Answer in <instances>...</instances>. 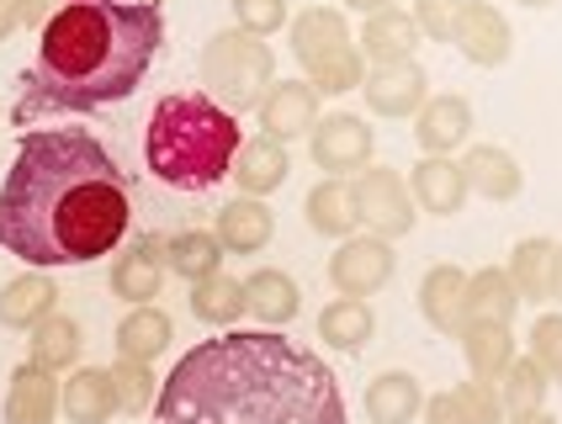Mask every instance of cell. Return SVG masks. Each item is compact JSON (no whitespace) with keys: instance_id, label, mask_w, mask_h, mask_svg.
I'll use <instances>...</instances> for the list:
<instances>
[{"instance_id":"cell-6","label":"cell","mask_w":562,"mask_h":424,"mask_svg":"<svg viewBox=\"0 0 562 424\" xmlns=\"http://www.w3.org/2000/svg\"><path fill=\"white\" fill-rule=\"evenodd\" d=\"M292 54L308 69V86L318 96L361 91V80H367V59L345 27V11L335 5H308L292 16Z\"/></svg>"},{"instance_id":"cell-16","label":"cell","mask_w":562,"mask_h":424,"mask_svg":"<svg viewBox=\"0 0 562 424\" xmlns=\"http://www.w3.org/2000/svg\"><path fill=\"white\" fill-rule=\"evenodd\" d=\"M462 303H468V271L462 266H430L425 281H419V313H425V324L436 334H446V339H462V330H468Z\"/></svg>"},{"instance_id":"cell-9","label":"cell","mask_w":562,"mask_h":424,"mask_svg":"<svg viewBox=\"0 0 562 424\" xmlns=\"http://www.w3.org/2000/svg\"><path fill=\"white\" fill-rule=\"evenodd\" d=\"M372 149H376V133L356 112H329V118L313 122V133H308L313 165L329 170V176H340V181L345 176H361L372 165Z\"/></svg>"},{"instance_id":"cell-48","label":"cell","mask_w":562,"mask_h":424,"mask_svg":"<svg viewBox=\"0 0 562 424\" xmlns=\"http://www.w3.org/2000/svg\"><path fill=\"white\" fill-rule=\"evenodd\" d=\"M552 382H562V366H558V371H552Z\"/></svg>"},{"instance_id":"cell-43","label":"cell","mask_w":562,"mask_h":424,"mask_svg":"<svg viewBox=\"0 0 562 424\" xmlns=\"http://www.w3.org/2000/svg\"><path fill=\"white\" fill-rule=\"evenodd\" d=\"M393 0H345V11H361V16H376V11H387Z\"/></svg>"},{"instance_id":"cell-3","label":"cell","mask_w":562,"mask_h":424,"mask_svg":"<svg viewBox=\"0 0 562 424\" xmlns=\"http://www.w3.org/2000/svg\"><path fill=\"white\" fill-rule=\"evenodd\" d=\"M165 48V11L155 0H69L43 27L37 59L16 80L11 122L27 133L54 112H101L149 80Z\"/></svg>"},{"instance_id":"cell-8","label":"cell","mask_w":562,"mask_h":424,"mask_svg":"<svg viewBox=\"0 0 562 424\" xmlns=\"http://www.w3.org/2000/svg\"><path fill=\"white\" fill-rule=\"evenodd\" d=\"M393 266H398V255H393V244L376 239V234H350L340 239V249L329 255V287L340 292V298H376L387 281H393Z\"/></svg>"},{"instance_id":"cell-44","label":"cell","mask_w":562,"mask_h":424,"mask_svg":"<svg viewBox=\"0 0 562 424\" xmlns=\"http://www.w3.org/2000/svg\"><path fill=\"white\" fill-rule=\"evenodd\" d=\"M504 424H562L558 414H547V409H536V414H509Z\"/></svg>"},{"instance_id":"cell-19","label":"cell","mask_w":562,"mask_h":424,"mask_svg":"<svg viewBox=\"0 0 562 424\" xmlns=\"http://www.w3.org/2000/svg\"><path fill=\"white\" fill-rule=\"evenodd\" d=\"M59 414L69 424H112V414H123L117 409V388H112V371L75 366L59 393Z\"/></svg>"},{"instance_id":"cell-32","label":"cell","mask_w":562,"mask_h":424,"mask_svg":"<svg viewBox=\"0 0 562 424\" xmlns=\"http://www.w3.org/2000/svg\"><path fill=\"white\" fill-rule=\"evenodd\" d=\"M80 350H86V334L69 313H48L27 339V361H37L43 371H75Z\"/></svg>"},{"instance_id":"cell-24","label":"cell","mask_w":562,"mask_h":424,"mask_svg":"<svg viewBox=\"0 0 562 424\" xmlns=\"http://www.w3.org/2000/svg\"><path fill=\"white\" fill-rule=\"evenodd\" d=\"M245 308H250V319L260 330H286L292 319H297V308H303V292H297V281L286 271H255L245 276Z\"/></svg>"},{"instance_id":"cell-45","label":"cell","mask_w":562,"mask_h":424,"mask_svg":"<svg viewBox=\"0 0 562 424\" xmlns=\"http://www.w3.org/2000/svg\"><path fill=\"white\" fill-rule=\"evenodd\" d=\"M16 27H22V22H16V5H0V43H5Z\"/></svg>"},{"instance_id":"cell-39","label":"cell","mask_w":562,"mask_h":424,"mask_svg":"<svg viewBox=\"0 0 562 424\" xmlns=\"http://www.w3.org/2000/svg\"><path fill=\"white\" fill-rule=\"evenodd\" d=\"M234 16L239 27L255 32V37H271L286 22V0H234Z\"/></svg>"},{"instance_id":"cell-37","label":"cell","mask_w":562,"mask_h":424,"mask_svg":"<svg viewBox=\"0 0 562 424\" xmlns=\"http://www.w3.org/2000/svg\"><path fill=\"white\" fill-rule=\"evenodd\" d=\"M451 398L462 403V414H468V424H504L509 414H504V398H499V382H457L451 388Z\"/></svg>"},{"instance_id":"cell-25","label":"cell","mask_w":562,"mask_h":424,"mask_svg":"<svg viewBox=\"0 0 562 424\" xmlns=\"http://www.w3.org/2000/svg\"><path fill=\"white\" fill-rule=\"evenodd\" d=\"M308 228L313 234H324V239H350L356 228H361V208H356V186L340 181V176H329V181H318L308 191Z\"/></svg>"},{"instance_id":"cell-47","label":"cell","mask_w":562,"mask_h":424,"mask_svg":"<svg viewBox=\"0 0 562 424\" xmlns=\"http://www.w3.org/2000/svg\"><path fill=\"white\" fill-rule=\"evenodd\" d=\"M520 5H531V11H547V5H558V0H520Z\"/></svg>"},{"instance_id":"cell-18","label":"cell","mask_w":562,"mask_h":424,"mask_svg":"<svg viewBox=\"0 0 562 424\" xmlns=\"http://www.w3.org/2000/svg\"><path fill=\"white\" fill-rule=\"evenodd\" d=\"M48 313H59V287L48 271H22L0 287V324L5 330H37Z\"/></svg>"},{"instance_id":"cell-42","label":"cell","mask_w":562,"mask_h":424,"mask_svg":"<svg viewBox=\"0 0 562 424\" xmlns=\"http://www.w3.org/2000/svg\"><path fill=\"white\" fill-rule=\"evenodd\" d=\"M425 424H468V414H462V403L451 393H436L425 398Z\"/></svg>"},{"instance_id":"cell-12","label":"cell","mask_w":562,"mask_h":424,"mask_svg":"<svg viewBox=\"0 0 562 424\" xmlns=\"http://www.w3.org/2000/svg\"><path fill=\"white\" fill-rule=\"evenodd\" d=\"M255 118H260V133L277 138V144L308 138L313 122H318V91H313L308 80H277L271 91L260 96Z\"/></svg>"},{"instance_id":"cell-50","label":"cell","mask_w":562,"mask_h":424,"mask_svg":"<svg viewBox=\"0 0 562 424\" xmlns=\"http://www.w3.org/2000/svg\"><path fill=\"white\" fill-rule=\"evenodd\" d=\"M155 5H159V0H155Z\"/></svg>"},{"instance_id":"cell-20","label":"cell","mask_w":562,"mask_h":424,"mask_svg":"<svg viewBox=\"0 0 562 424\" xmlns=\"http://www.w3.org/2000/svg\"><path fill=\"white\" fill-rule=\"evenodd\" d=\"M419 43H425V32H419V22H414V11H398V5H387V11L367 16V27H361V37H356V48H361V59L367 64L414 59Z\"/></svg>"},{"instance_id":"cell-26","label":"cell","mask_w":562,"mask_h":424,"mask_svg":"<svg viewBox=\"0 0 562 424\" xmlns=\"http://www.w3.org/2000/svg\"><path fill=\"white\" fill-rule=\"evenodd\" d=\"M509 281L520 292V303H552V276H558V239H520L509 255Z\"/></svg>"},{"instance_id":"cell-17","label":"cell","mask_w":562,"mask_h":424,"mask_svg":"<svg viewBox=\"0 0 562 424\" xmlns=\"http://www.w3.org/2000/svg\"><path fill=\"white\" fill-rule=\"evenodd\" d=\"M414 138L425 154H457L472 138V107L468 96H430L414 112Z\"/></svg>"},{"instance_id":"cell-40","label":"cell","mask_w":562,"mask_h":424,"mask_svg":"<svg viewBox=\"0 0 562 424\" xmlns=\"http://www.w3.org/2000/svg\"><path fill=\"white\" fill-rule=\"evenodd\" d=\"M526 356H536L547 371H558L562 366V313H541V319H536L531 350H526Z\"/></svg>"},{"instance_id":"cell-29","label":"cell","mask_w":562,"mask_h":424,"mask_svg":"<svg viewBox=\"0 0 562 424\" xmlns=\"http://www.w3.org/2000/svg\"><path fill=\"white\" fill-rule=\"evenodd\" d=\"M372 334H376V313H372V303H361V298H335V303L318 313V339H324L329 350H340V356L367 350Z\"/></svg>"},{"instance_id":"cell-38","label":"cell","mask_w":562,"mask_h":424,"mask_svg":"<svg viewBox=\"0 0 562 424\" xmlns=\"http://www.w3.org/2000/svg\"><path fill=\"white\" fill-rule=\"evenodd\" d=\"M462 5H468V0H414V22H419V32H425L430 43H451Z\"/></svg>"},{"instance_id":"cell-4","label":"cell","mask_w":562,"mask_h":424,"mask_svg":"<svg viewBox=\"0 0 562 424\" xmlns=\"http://www.w3.org/2000/svg\"><path fill=\"white\" fill-rule=\"evenodd\" d=\"M239 144L245 138L234 112H223L207 91H176L159 101L144 127V165L176 191H213L228 181Z\"/></svg>"},{"instance_id":"cell-21","label":"cell","mask_w":562,"mask_h":424,"mask_svg":"<svg viewBox=\"0 0 562 424\" xmlns=\"http://www.w3.org/2000/svg\"><path fill=\"white\" fill-rule=\"evenodd\" d=\"M218 244L228 255H260L266 244L277 239V212L266 208V197H234L218 212Z\"/></svg>"},{"instance_id":"cell-1","label":"cell","mask_w":562,"mask_h":424,"mask_svg":"<svg viewBox=\"0 0 562 424\" xmlns=\"http://www.w3.org/2000/svg\"><path fill=\"white\" fill-rule=\"evenodd\" d=\"M133 228V181L86 127H32L0 186V249L32 271L91 266Z\"/></svg>"},{"instance_id":"cell-14","label":"cell","mask_w":562,"mask_h":424,"mask_svg":"<svg viewBox=\"0 0 562 424\" xmlns=\"http://www.w3.org/2000/svg\"><path fill=\"white\" fill-rule=\"evenodd\" d=\"M408 191H414V208L436 212V217H457L468 208V176H462V159L451 154H425L408 176Z\"/></svg>"},{"instance_id":"cell-36","label":"cell","mask_w":562,"mask_h":424,"mask_svg":"<svg viewBox=\"0 0 562 424\" xmlns=\"http://www.w3.org/2000/svg\"><path fill=\"white\" fill-rule=\"evenodd\" d=\"M112 371V388H117V409L123 414H149L155 409V361H127V356H117V361L106 366Z\"/></svg>"},{"instance_id":"cell-33","label":"cell","mask_w":562,"mask_h":424,"mask_svg":"<svg viewBox=\"0 0 562 424\" xmlns=\"http://www.w3.org/2000/svg\"><path fill=\"white\" fill-rule=\"evenodd\" d=\"M462 356H468V371L477 382H499L504 366L515 361V334L509 324H468L462 330Z\"/></svg>"},{"instance_id":"cell-15","label":"cell","mask_w":562,"mask_h":424,"mask_svg":"<svg viewBox=\"0 0 562 424\" xmlns=\"http://www.w3.org/2000/svg\"><path fill=\"white\" fill-rule=\"evenodd\" d=\"M59 371H43L37 361H22L11 371V382H5V424H54L59 414Z\"/></svg>"},{"instance_id":"cell-49","label":"cell","mask_w":562,"mask_h":424,"mask_svg":"<svg viewBox=\"0 0 562 424\" xmlns=\"http://www.w3.org/2000/svg\"><path fill=\"white\" fill-rule=\"evenodd\" d=\"M0 5H16V0H0Z\"/></svg>"},{"instance_id":"cell-35","label":"cell","mask_w":562,"mask_h":424,"mask_svg":"<svg viewBox=\"0 0 562 424\" xmlns=\"http://www.w3.org/2000/svg\"><path fill=\"white\" fill-rule=\"evenodd\" d=\"M552 388H558L552 371L536 361V356H515L499 377L504 414H536V409H547V393H552Z\"/></svg>"},{"instance_id":"cell-28","label":"cell","mask_w":562,"mask_h":424,"mask_svg":"<svg viewBox=\"0 0 562 424\" xmlns=\"http://www.w3.org/2000/svg\"><path fill=\"white\" fill-rule=\"evenodd\" d=\"M468 324H509L515 313H520V292H515V281L504 266H483V271L468 276Z\"/></svg>"},{"instance_id":"cell-30","label":"cell","mask_w":562,"mask_h":424,"mask_svg":"<svg viewBox=\"0 0 562 424\" xmlns=\"http://www.w3.org/2000/svg\"><path fill=\"white\" fill-rule=\"evenodd\" d=\"M191 313H196V324H207V330H234L250 308H245V281L239 276H202V281H191Z\"/></svg>"},{"instance_id":"cell-31","label":"cell","mask_w":562,"mask_h":424,"mask_svg":"<svg viewBox=\"0 0 562 424\" xmlns=\"http://www.w3.org/2000/svg\"><path fill=\"white\" fill-rule=\"evenodd\" d=\"M170 339H176V324H170V313L155 303L133 308L123 324H117V356H127V361H155V356H165L170 350Z\"/></svg>"},{"instance_id":"cell-34","label":"cell","mask_w":562,"mask_h":424,"mask_svg":"<svg viewBox=\"0 0 562 424\" xmlns=\"http://www.w3.org/2000/svg\"><path fill=\"white\" fill-rule=\"evenodd\" d=\"M223 249L218 234L213 228H181V234H170L165 239V266L181 276V281H202V276L223 271Z\"/></svg>"},{"instance_id":"cell-11","label":"cell","mask_w":562,"mask_h":424,"mask_svg":"<svg viewBox=\"0 0 562 424\" xmlns=\"http://www.w3.org/2000/svg\"><path fill=\"white\" fill-rule=\"evenodd\" d=\"M451 43H457V54H462L468 64H477V69H499V64H509V54H515L509 16L494 11L488 0H468V5H462Z\"/></svg>"},{"instance_id":"cell-13","label":"cell","mask_w":562,"mask_h":424,"mask_svg":"<svg viewBox=\"0 0 562 424\" xmlns=\"http://www.w3.org/2000/svg\"><path fill=\"white\" fill-rule=\"evenodd\" d=\"M165 234H144V239H133L112 260V298H123V303L144 308L159 298V287H165Z\"/></svg>"},{"instance_id":"cell-22","label":"cell","mask_w":562,"mask_h":424,"mask_svg":"<svg viewBox=\"0 0 562 424\" xmlns=\"http://www.w3.org/2000/svg\"><path fill=\"white\" fill-rule=\"evenodd\" d=\"M462 176H468L472 197H488V202H515L520 186H526V170L520 159L499 144H477V149L462 154Z\"/></svg>"},{"instance_id":"cell-7","label":"cell","mask_w":562,"mask_h":424,"mask_svg":"<svg viewBox=\"0 0 562 424\" xmlns=\"http://www.w3.org/2000/svg\"><path fill=\"white\" fill-rule=\"evenodd\" d=\"M356 208H361V223H367V234L376 239H404L414 234V223H419V208H414V191L398 170H387V165H367L361 176H356Z\"/></svg>"},{"instance_id":"cell-2","label":"cell","mask_w":562,"mask_h":424,"mask_svg":"<svg viewBox=\"0 0 562 424\" xmlns=\"http://www.w3.org/2000/svg\"><path fill=\"white\" fill-rule=\"evenodd\" d=\"M155 424H350L340 377L277 330L196 339L159 382Z\"/></svg>"},{"instance_id":"cell-27","label":"cell","mask_w":562,"mask_h":424,"mask_svg":"<svg viewBox=\"0 0 562 424\" xmlns=\"http://www.w3.org/2000/svg\"><path fill=\"white\" fill-rule=\"evenodd\" d=\"M425 414V388L414 371H382L367 388V420L372 424H414Z\"/></svg>"},{"instance_id":"cell-10","label":"cell","mask_w":562,"mask_h":424,"mask_svg":"<svg viewBox=\"0 0 562 424\" xmlns=\"http://www.w3.org/2000/svg\"><path fill=\"white\" fill-rule=\"evenodd\" d=\"M361 96L376 118H414L425 101H430V75L419 59H398V64H367V80Z\"/></svg>"},{"instance_id":"cell-41","label":"cell","mask_w":562,"mask_h":424,"mask_svg":"<svg viewBox=\"0 0 562 424\" xmlns=\"http://www.w3.org/2000/svg\"><path fill=\"white\" fill-rule=\"evenodd\" d=\"M64 5H69V0H16V22H22V27H32V32H43L64 11Z\"/></svg>"},{"instance_id":"cell-5","label":"cell","mask_w":562,"mask_h":424,"mask_svg":"<svg viewBox=\"0 0 562 424\" xmlns=\"http://www.w3.org/2000/svg\"><path fill=\"white\" fill-rule=\"evenodd\" d=\"M196 75H202V91L218 101L223 112H255L260 96L277 86V54L266 37H255L245 27H223L202 43V59H196Z\"/></svg>"},{"instance_id":"cell-23","label":"cell","mask_w":562,"mask_h":424,"mask_svg":"<svg viewBox=\"0 0 562 424\" xmlns=\"http://www.w3.org/2000/svg\"><path fill=\"white\" fill-rule=\"evenodd\" d=\"M228 176L239 181V191H245V197H271V191H281V186H286V176H292L286 144L266 138V133H255V138H245V144H239V154H234V170H228Z\"/></svg>"},{"instance_id":"cell-46","label":"cell","mask_w":562,"mask_h":424,"mask_svg":"<svg viewBox=\"0 0 562 424\" xmlns=\"http://www.w3.org/2000/svg\"><path fill=\"white\" fill-rule=\"evenodd\" d=\"M552 303H562V244H558V276H552Z\"/></svg>"}]
</instances>
